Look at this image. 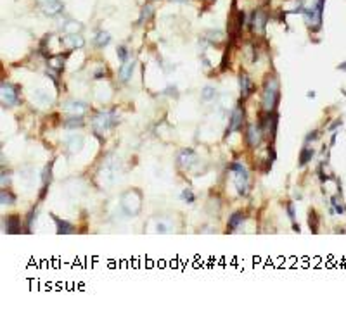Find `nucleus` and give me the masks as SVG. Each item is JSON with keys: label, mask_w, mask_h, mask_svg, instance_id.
<instances>
[{"label": "nucleus", "mask_w": 346, "mask_h": 314, "mask_svg": "<svg viewBox=\"0 0 346 314\" xmlns=\"http://www.w3.org/2000/svg\"><path fill=\"white\" fill-rule=\"evenodd\" d=\"M21 229V219L16 214L7 216V221H5V231L7 233H18Z\"/></svg>", "instance_id": "obj_11"}, {"label": "nucleus", "mask_w": 346, "mask_h": 314, "mask_svg": "<svg viewBox=\"0 0 346 314\" xmlns=\"http://www.w3.org/2000/svg\"><path fill=\"white\" fill-rule=\"evenodd\" d=\"M73 121H68L66 123V126H69V128H74V126H83V119L81 117H71Z\"/></svg>", "instance_id": "obj_26"}, {"label": "nucleus", "mask_w": 346, "mask_h": 314, "mask_svg": "<svg viewBox=\"0 0 346 314\" xmlns=\"http://www.w3.org/2000/svg\"><path fill=\"white\" fill-rule=\"evenodd\" d=\"M14 202V195L5 194V190L2 192V204H12Z\"/></svg>", "instance_id": "obj_27"}, {"label": "nucleus", "mask_w": 346, "mask_h": 314, "mask_svg": "<svg viewBox=\"0 0 346 314\" xmlns=\"http://www.w3.org/2000/svg\"><path fill=\"white\" fill-rule=\"evenodd\" d=\"M54 221H56V225H57V233H71L74 229L73 225H69V223H66V221H61L56 216H54Z\"/></svg>", "instance_id": "obj_14"}, {"label": "nucleus", "mask_w": 346, "mask_h": 314, "mask_svg": "<svg viewBox=\"0 0 346 314\" xmlns=\"http://www.w3.org/2000/svg\"><path fill=\"white\" fill-rule=\"evenodd\" d=\"M175 2H180V4H182V2H187V0H175Z\"/></svg>", "instance_id": "obj_31"}, {"label": "nucleus", "mask_w": 346, "mask_h": 314, "mask_svg": "<svg viewBox=\"0 0 346 314\" xmlns=\"http://www.w3.org/2000/svg\"><path fill=\"white\" fill-rule=\"evenodd\" d=\"M287 212H289V218L294 219V209H293V204H287Z\"/></svg>", "instance_id": "obj_29"}, {"label": "nucleus", "mask_w": 346, "mask_h": 314, "mask_svg": "<svg viewBox=\"0 0 346 314\" xmlns=\"http://www.w3.org/2000/svg\"><path fill=\"white\" fill-rule=\"evenodd\" d=\"M209 2H213V0H209Z\"/></svg>", "instance_id": "obj_32"}, {"label": "nucleus", "mask_w": 346, "mask_h": 314, "mask_svg": "<svg viewBox=\"0 0 346 314\" xmlns=\"http://www.w3.org/2000/svg\"><path fill=\"white\" fill-rule=\"evenodd\" d=\"M242 123H244V113L241 107H237L236 111H234L232 117H230V124H229V130H227V133H230V131H237L242 128Z\"/></svg>", "instance_id": "obj_6"}, {"label": "nucleus", "mask_w": 346, "mask_h": 314, "mask_svg": "<svg viewBox=\"0 0 346 314\" xmlns=\"http://www.w3.org/2000/svg\"><path fill=\"white\" fill-rule=\"evenodd\" d=\"M308 225H310V228H311V231H317V228H318V218H317V214H315L313 211L310 212V218H308Z\"/></svg>", "instance_id": "obj_19"}, {"label": "nucleus", "mask_w": 346, "mask_h": 314, "mask_svg": "<svg viewBox=\"0 0 346 314\" xmlns=\"http://www.w3.org/2000/svg\"><path fill=\"white\" fill-rule=\"evenodd\" d=\"M134 66H135L134 60H128V62H125L123 66H121V69H120V78H121V82H127L128 78L132 76V71H134Z\"/></svg>", "instance_id": "obj_12"}, {"label": "nucleus", "mask_w": 346, "mask_h": 314, "mask_svg": "<svg viewBox=\"0 0 346 314\" xmlns=\"http://www.w3.org/2000/svg\"><path fill=\"white\" fill-rule=\"evenodd\" d=\"M242 219H244L242 212H234L232 218H230V221H229V231H234V229L242 223Z\"/></svg>", "instance_id": "obj_15"}, {"label": "nucleus", "mask_w": 346, "mask_h": 314, "mask_svg": "<svg viewBox=\"0 0 346 314\" xmlns=\"http://www.w3.org/2000/svg\"><path fill=\"white\" fill-rule=\"evenodd\" d=\"M182 199H184L185 202H187V204H192V202H194V194H192L191 190H189V188H185L184 192H182Z\"/></svg>", "instance_id": "obj_22"}, {"label": "nucleus", "mask_w": 346, "mask_h": 314, "mask_svg": "<svg viewBox=\"0 0 346 314\" xmlns=\"http://www.w3.org/2000/svg\"><path fill=\"white\" fill-rule=\"evenodd\" d=\"M42 11L49 16H56L63 11V2L61 0H36Z\"/></svg>", "instance_id": "obj_4"}, {"label": "nucleus", "mask_w": 346, "mask_h": 314, "mask_svg": "<svg viewBox=\"0 0 346 314\" xmlns=\"http://www.w3.org/2000/svg\"><path fill=\"white\" fill-rule=\"evenodd\" d=\"M311 157H313V150H311V148H303V150H301V155H300V164L301 166L307 164Z\"/></svg>", "instance_id": "obj_17"}, {"label": "nucleus", "mask_w": 346, "mask_h": 314, "mask_svg": "<svg viewBox=\"0 0 346 314\" xmlns=\"http://www.w3.org/2000/svg\"><path fill=\"white\" fill-rule=\"evenodd\" d=\"M116 54H118V57H120V60H127V49L125 47H118V50H116Z\"/></svg>", "instance_id": "obj_28"}, {"label": "nucleus", "mask_w": 346, "mask_h": 314, "mask_svg": "<svg viewBox=\"0 0 346 314\" xmlns=\"http://www.w3.org/2000/svg\"><path fill=\"white\" fill-rule=\"evenodd\" d=\"M279 82L276 76H269L265 83V92H263V107L267 113H272L279 104Z\"/></svg>", "instance_id": "obj_1"}, {"label": "nucleus", "mask_w": 346, "mask_h": 314, "mask_svg": "<svg viewBox=\"0 0 346 314\" xmlns=\"http://www.w3.org/2000/svg\"><path fill=\"white\" fill-rule=\"evenodd\" d=\"M64 29H66L68 33H71V31H80V29H81V25H78V23H68V25L64 26Z\"/></svg>", "instance_id": "obj_24"}, {"label": "nucleus", "mask_w": 346, "mask_h": 314, "mask_svg": "<svg viewBox=\"0 0 346 314\" xmlns=\"http://www.w3.org/2000/svg\"><path fill=\"white\" fill-rule=\"evenodd\" d=\"M208 40H209V42H215V43H218L220 42V40H222V33H220V31H209L208 33Z\"/></svg>", "instance_id": "obj_25"}, {"label": "nucleus", "mask_w": 346, "mask_h": 314, "mask_svg": "<svg viewBox=\"0 0 346 314\" xmlns=\"http://www.w3.org/2000/svg\"><path fill=\"white\" fill-rule=\"evenodd\" d=\"M69 49H76V47H83V38L81 36H76V35H68L66 38L63 40Z\"/></svg>", "instance_id": "obj_13"}, {"label": "nucleus", "mask_w": 346, "mask_h": 314, "mask_svg": "<svg viewBox=\"0 0 346 314\" xmlns=\"http://www.w3.org/2000/svg\"><path fill=\"white\" fill-rule=\"evenodd\" d=\"M230 171H236V176H234V181H236V187H237V192L241 195H246L247 194V173L244 170L242 164L239 163H234L229 166Z\"/></svg>", "instance_id": "obj_2"}, {"label": "nucleus", "mask_w": 346, "mask_h": 314, "mask_svg": "<svg viewBox=\"0 0 346 314\" xmlns=\"http://www.w3.org/2000/svg\"><path fill=\"white\" fill-rule=\"evenodd\" d=\"M66 111H71L73 114H81L87 111V107H85V104H81V102H69L66 106Z\"/></svg>", "instance_id": "obj_16"}, {"label": "nucleus", "mask_w": 346, "mask_h": 314, "mask_svg": "<svg viewBox=\"0 0 346 314\" xmlns=\"http://www.w3.org/2000/svg\"><path fill=\"white\" fill-rule=\"evenodd\" d=\"M339 69H346V62L345 64H339Z\"/></svg>", "instance_id": "obj_30"}, {"label": "nucleus", "mask_w": 346, "mask_h": 314, "mask_svg": "<svg viewBox=\"0 0 346 314\" xmlns=\"http://www.w3.org/2000/svg\"><path fill=\"white\" fill-rule=\"evenodd\" d=\"M178 161H180V166L184 168H191L192 164L198 161V157H196L194 150H191V148H187V150H182L180 157H178Z\"/></svg>", "instance_id": "obj_9"}, {"label": "nucleus", "mask_w": 346, "mask_h": 314, "mask_svg": "<svg viewBox=\"0 0 346 314\" xmlns=\"http://www.w3.org/2000/svg\"><path fill=\"white\" fill-rule=\"evenodd\" d=\"M2 102L5 106H12V104L18 102V92L9 83H2Z\"/></svg>", "instance_id": "obj_5"}, {"label": "nucleus", "mask_w": 346, "mask_h": 314, "mask_svg": "<svg viewBox=\"0 0 346 314\" xmlns=\"http://www.w3.org/2000/svg\"><path fill=\"white\" fill-rule=\"evenodd\" d=\"M114 123H116V119H114L113 114H99V116L94 119V124H96L97 130H107V128L113 126Z\"/></svg>", "instance_id": "obj_7"}, {"label": "nucleus", "mask_w": 346, "mask_h": 314, "mask_svg": "<svg viewBox=\"0 0 346 314\" xmlns=\"http://www.w3.org/2000/svg\"><path fill=\"white\" fill-rule=\"evenodd\" d=\"M267 19H269V16H267L265 11H262V9L254 11L253 18H251V28H253V31L258 33V35H263L267 26Z\"/></svg>", "instance_id": "obj_3"}, {"label": "nucleus", "mask_w": 346, "mask_h": 314, "mask_svg": "<svg viewBox=\"0 0 346 314\" xmlns=\"http://www.w3.org/2000/svg\"><path fill=\"white\" fill-rule=\"evenodd\" d=\"M151 16H152V7L151 5H144L142 14H140V23H144V19H149Z\"/></svg>", "instance_id": "obj_21"}, {"label": "nucleus", "mask_w": 346, "mask_h": 314, "mask_svg": "<svg viewBox=\"0 0 346 314\" xmlns=\"http://www.w3.org/2000/svg\"><path fill=\"white\" fill-rule=\"evenodd\" d=\"M239 83H241V93H242V97H247L253 93V83H251L249 76H247L246 73H241Z\"/></svg>", "instance_id": "obj_10"}, {"label": "nucleus", "mask_w": 346, "mask_h": 314, "mask_svg": "<svg viewBox=\"0 0 346 314\" xmlns=\"http://www.w3.org/2000/svg\"><path fill=\"white\" fill-rule=\"evenodd\" d=\"M50 180H52V163H50L49 166L45 168V171H43V185H49Z\"/></svg>", "instance_id": "obj_20"}, {"label": "nucleus", "mask_w": 346, "mask_h": 314, "mask_svg": "<svg viewBox=\"0 0 346 314\" xmlns=\"http://www.w3.org/2000/svg\"><path fill=\"white\" fill-rule=\"evenodd\" d=\"M96 42H97V45L99 47H104V45H107V43L111 42V36L107 35V33H99V35H97V38H96Z\"/></svg>", "instance_id": "obj_18"}, {"label": "nucleus", "mask_w": 346, "mask_h": 314, "mask_svg": "<svg viewBox=\"0 0 346 314\" xmlns=\"http://www.w3.org/2000/svg\"><path fill=\"white\" fill-rule=\"evenodd\" d=\"M213 97H215V90H213L211 86H206V88L203 90V99L209 100V99H213Z\"/></svg>", "instance_id": "obj_23"}, {"label": "nucleus", "mask_w": 346, "mask_h": 314, "mask_svg": "<svg viewBox=\"0 0 346 314\" xmlns=\"http://www.w3.org/2000/svg\"><path fill=\"white\" fill-rule=\"evenodd\" d=\"M246 138H247V143H249L251 147H256V145L260 143V140H262V130H260L258 126H249L247 128Z\"/></svg>", "instance_id": "obj_8"}]
</instances>
